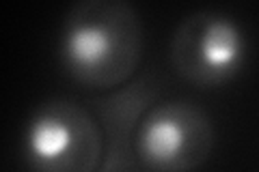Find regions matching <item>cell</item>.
<instances>
[{"label":"cell","instance_id":"7a4b0ae2","mask_svg":"<svg viewBox=\"0 0 259 172\" xmlns=\"http://www.w3.org/2000/svg\"><path fill=\"white\" fill-rule=\"evenodd\" d=\"M24 157L41 172H93L104 159L102 129L76 101H44L24 132Z\"/></svg>","mask_w":259,"mask_h":172},{"label":"cell","instance_id":"5b68a950","mask_svg":"<svg viewBox=\"0 0 259 172\" xmlns=\"http://www.w3.org/2000/svg\"><path fill=\"white\" fill-rule=\"evenodd\" d=\"M160 80L145 76L117 86L104 99L93 101V110L106 132V157L104 170H134L139 166L134 151V138L143 117L151 110L160 95Z\"/></svg>","mask_w":259,"mask_h":172},{"label":"cell","instance_id":"277c9868","mask_svg":"<svg viewBox=\"0 0 259 172\" xmlns=\"http://www.w3.org/2000/svg\"><path fill=\"white\" fill-rule=\"evenodd\" d=\"M216 144L214 123L186 99L158 103L145 114L134 138L141 166L160 172L194 170L209 159Z\"/></svg>","mask_w":259,"mask_h":172},{"label":"cell","instance_id":"6da1fadb","mask_svg":"<svg viewBox=\"0 0 259 172\" xmlns=\"http://www.w3.org/2000/svg\"><path fill=\"white\" fill-rule=\"evenodd\" d=\"M143 22L130 0H74L61 22L59 61L84 88L112 91L134 76Z\"/></svg>","mask_w":259,"mask_h":172},{"label":"cell","instance_id":"3957f363","mask_svg":"<svg viewBox=\"0 0 259 172\" xmlns=\"http://www.w3.org/2000/svg\"><path fill=\"white\" fill-rule=\"evenodd\" d=\"M248 43L244 28L229 13L199 9L180 20L171 37V63L199 88L227 84L244 69Z\"/></svg>","mask_w":259,"mask_h":172}]
</instances>
